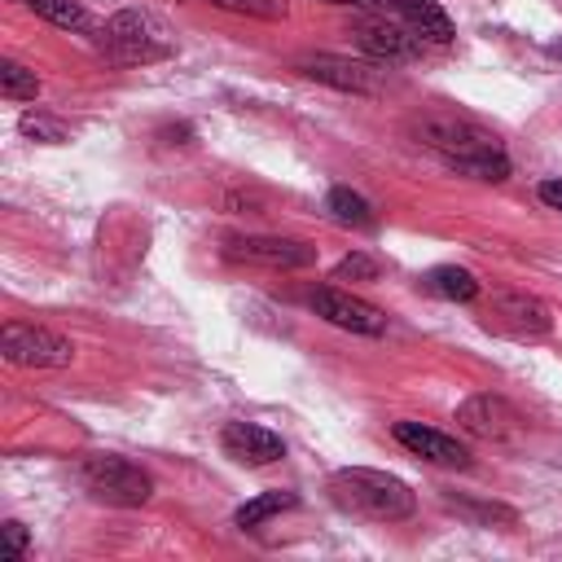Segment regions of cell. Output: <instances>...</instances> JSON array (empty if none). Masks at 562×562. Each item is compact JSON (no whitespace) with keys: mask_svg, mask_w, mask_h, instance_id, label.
Returning <instances> with one entry per match:
<instances>
[{"mask_svg":"<svg viewBox=\"0 0 562 562\" xmlns=\"http://www.w3.org/2000/svg\"><path fill=\"white\" fill-rule=\"evenodd\" d=\"M329 496L347 514H360V518H373V522H400L417 509V496L404 479H395L386 470H364V465L338 470L329 479Z\"/></svg>","mask_w":562,"mask_h":562,"instance_id":"1","label":"cell"},{"mask_svg":"<svg viewBox=\"0 0 562 562\" xmlns=\"http://www.w3.org/2000/svg\"><path fill=\"white\" fill-rule=\"evenodd\" d=\"M105 48L114 61L123 66H145V61H162L171 53V31L145 13V9H119L110 22H105Z\"/></svg>","mask_w":562,"mask_h":562,"instance_id":"2","label":"cell"},{"mask_svg":"<svg viewBox=\"0 0 562 562\" xmlns=\"http://www.w3.org/2000/svg\"><path fill=\"white\" fill-rule=\"evenodd\" d=\"M79 479L83 487L97 496V501H110V505H145L154 483L140 465H132L127 457H110V452H92L79 461Z\"/></svg>","mask_w":562,"mask_h":562,"instance_id":"3","label":"cell"},{"mask_svg":"<svg viewBox=\"0 0 562 562\" xmlns=\"http://www.w3.org/2000/svg\"><path fill=\"white\" fill-rule=\"evenodd\" d=\"M408 132H413L426 149L443 154L448 162H452V158H470V154L501 149V145H496V132L483 127V123H474V119H465V114H422V119L408 123Z\"/></svg>","mask_w":562,"mask_h":562,"instance_id":"4","label":"cell"},{"mask_svg":"<svg viewBox=\"0 0 562 562\" xmlns=\"http://www.w3.org/2000/svg\"><path fill=\"white\" fill-rule=\"evenodd\" d=\"M0 351L18 369H66L75 360V342L44 329V325H18L9 321L0 334Z\"/></svg>","mask_w":562,"mask_h":562,"instance_id":"5","label":"cell"},{"mask_svg":"<svg viewBox=\"0 0 562 562\" xmlns=\"http://www.w3.org/2000/svg\"><path fill=\"white\" fill-rule=\"evenodd\" d=\"M299 70L316 83H329L338 92H356V97H382L391 88L386 79V66L382 61H351V57H334V53H316V57H303Z\"/></svg>","mask_w":562,"mask_h":562,"instance_id":"6","label":"cell"},{"mask_svg":"<svg viewBox=\"0 0 562 562\" xmlns=\"http://www.w3.org/2000/svg\"><path fill=\"white\" fill-rule=\"evenodd\" d=\"M487 329H496V334H505V338H514V342H531V338H544V334L553 329V316H549V307H544L536 294L509 290V294H496V299H492V307H487Z\"/></svg>","mask_w":562,"mask_h":562,"instance_id":"7","label":"cell"},{"mask_svg":"<svg viewBox=\"0 0 562 562\" xmlns=\"http://www.w3.org/2000/svg\"><path fill=\"white\" fill-rule=\"evenodd\" d=\"M307 303H312V312H316L321 321H329V325H338V329L369 334V338L386 329V312H382V307H373V303H364V299H356V294H347V290H338V285H316V290L307 294Z\"/></svg>","mask_w":562,"mask_h":562,"instance_id":"8","label":"cell"},{"mask_svg":"<svg viewBox=\"0 0 562 562\" xmlns=\"http://www.w3.org/2000/svg\"><path fill=\"white\" fill-rule=\"evenodd\" d=\"M457 426L474 439H509V435H518L522 417L501 395H470L457 404Z\"/></svg>","mask_w":562,"mask_h":562,"instance_id":"9","label":"cell"},{"mask_svg":"<svg viewBox=\"0 0 562 562\" xmlns=\"http://www.w3.org/2000/svg\"><path fill=\"white\" fill-rule=\"evenodd\" d=\"M351 35H356L360 53H369V57L382 61V66H391V61H413V57L422 53V40H417L408 26L386 22V18H364V22H356Z\"/></svg>","mask_w":562,"mask_h":562,"instance_id":"10","label":"cell"},{"mask_svg":"<svg viewBox=\"0 0 562 562\" xmlns=\"http://www.w3.org/2000/svg\"><path fill=\"white\" fill-rule=\"evenodd\" d=\"M228 259L259 263V268H307L316 259V246L294 241V237H233Z\"/></svg>","mask_w":562,"mask_h":562,"instance_id":"11","label":"cell"},{"mask_svg":"<svg viewBox=\"0 0 562 562\" xmlns=\"http://www.w3.org/2000/svg\"><path fill=\"white\" fill-rule=\"evenodd\" d=\"M220 443H224V452H228L233 461H241V465H272V461L285 457L281 435H272L268 426H255V422H228V426L220 430Z\"/></svg>","mask_w":562,"mask_h":562,"instance_id":"12","label":"cell"},{"mask_svg":"<svg viewBox=\"0 0 562 562\" xmlns=\"http://www.w3.org/2000/svg\"><path fill=\"white\" fill-rule=\"evenodd\" d=\"M391 435H395L413 457H422V461H430V465H452V470H465V465H470V452H465L452 435L430 430V426H422V422H395Z\"/></svg>","mask_w":562,"mask_h":562,"instance_id":"13","label":"cell"},{"mask_svg":"<svg viewBox=\"0 0 562 562\" xmlns=\"http://www.w3.org/2000/svg\"><path fill=\"white\" fill-rule=\"evenodd\" d=\"M391 4L400 9L404 26H408L422 44H452L457 26H452V18L443 13L439 0H391Z\"/></svg>","mask_w":562,"mask_h":562,"instance_id":"14","label":"cell"},{"mask_svg":"<svg viewBox=\"0 0 562 562\" xmlns=\"http://www.w3.org/2000/svg\"><path fill=\"white\" fill-rule=\"evenodd\" d=\"M426 290L439 294V299H448V303H470V299H479L474 272H465V268H457V263L430 268V272H426Z\"/></svg>","mask_w":562,"mask_h":562,"instance_id":"15","label":"cell"},{"mask_svg":"<svg viewBox=\"0 0 562 562\" xmlns=\"http://www.w3.org/2000/svg\"><path fill=\"white\" fill-rule=\"evenodd\" d=\"M325 211H329L338 224H351V228H373V206H369V202H364L356 189H347V184L329 189Z\"/></svg>","mask_w":562,"mask_h":562,"instance_id":"16","label":"cell"},{"mask_svg":"<svg viewBox=\"0 0 562 562\" xmlns=\"http://www.w3.org/2000/svg\"><path fill=\"white\" fill-rule=\"evenodd\" d=\"M294 505H299L294 492H263V496L246 501V505L233 514V522H237V527H259L263 518H272V514H281V509H294Z\"/></svg>","mask_w":562,"mask_h":562,"instance_id":"17","label":"cell"},{"mask_svg":"<svg viewBox=\"0 0 562 562\" xmlns=\"http://www.w3.org/2000/svg\"><path fill=\"white\" fill-rule=\"evenodd\" d=\"M0 92H4V101H35V97H40V79H35V70H26L22 61L4 57V61H0Z\"/></svg>","mask_w":562,"mask_h":562,"instance_id":"18","label":"cell"},{"mask_svg":"<svg viewBox=\"0 0 562 562\" xmlns=\"http://www.w3.org/2000/svg\"><path fill=\"white\" fill-rule=\"evenodd\" d=\"M18 4H26L31 13H40V18H48L53 26H66V31H83L88 26V13H83L79 0H18Z\"/></svg>","mask_w":562,"mask_h":562,"instance_id":"19","label":"cell"},{"mask_svg":"<svg viewBox=\"0 0 562 562\" xmlns=\"http://www.w3.org/2000/svg\"><path fill=\"white\" fill-rule=\"evenodd\" d=\"M452 167L461 176H474V180H505L509 176V158L501 149H487V154H470V158H452Z\"/></svg>","mask_w":562,"mask_h":562,"instance_id":"20","label":"cell"},{"mask_svg":"<svg viewBox=\"0 0 562 562\" xmlns=\"http://www.w3.org/2000/svg\"><path fill=\"white\" fill-rule=\"evenodd\" d=\"M18 127H22V136L44 140V145H61V140H66V123H57V119H48V114H35V110L22 114Z\"/></svg>","mask_w":562,"mask_h":562,"instance_id":"21","label":"cell"},{"mask_svg":"<svg viewBox=\"0 0 562 562\" xmlns=\"http://www.w3.org/2000/svg\"><path fill=\"white\" fill-rule=\"evenodd\" d=\"M211 4H220L228 13H246V18H268V22L285 18V0H211Z\"/></svg>","mask_w":562,"mask_h":562,"instance_id":"22","label":"cell"},{"mask_svg":"<svg viewBox=\"0 0 562 562\" xmlns=\"http://www.w3.org/2000/svg\"><path fill=\"white\" fill-rule=\"evenodd\" d=\"M378 277V259H369V255H360V250H351L347 259H338V268H334V281H373Z\"/></svg>","mask_w":562,"mask_h":562,"instance_id":"23","label":"cell"},{"mask_svg":"<svg viewBox=\"0 0 562 562\" xmlns=\"http://www.w3.org/2000/svg\"><path fill=\"white\" fill-rule=\"evenodd\" d=\"M0 536H4V544H0V558H4V562H18V558L26 553V540H31V536H26V527H22L18 518H9V522L0 527Z\"/></svg>","mask_w":562,"mask_h":562,"instance_id":"24","label":"cell"},{"mask_svg":"<svg viewBox=\"0 0 562 562\" xmlns=\"http://www.w3.org/2000/svg\"><path fill=\"white\" fill-rule=\"evenodd\" d=\"M540 202L544 206H553V211H562V176H553V180H540Z\"/></svg>","mask_w":562,"mask_h":562,"instance_id":"25","label":"cell"},{"mask_svg":"<svg viewBox=\"0 0 562 562\" xmlns=\"http://www.w3.org/2000/svg\"><path fill=\"white\" fill-rule=\"evenodd\" d=\"M325 4H351V9H386L391 0H325Z\"/></svg>","mask_w":562,"mask_h":562,"instance_id":"26","label":"cell"}]
</instances>
